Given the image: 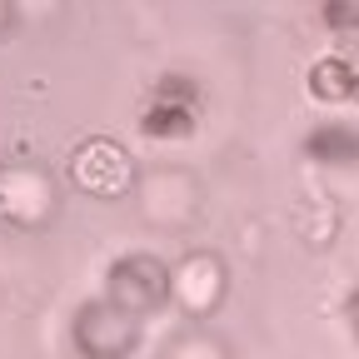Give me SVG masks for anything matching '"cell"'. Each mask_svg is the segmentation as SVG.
Wrapping results in <instances>:
<instances>
[{
  "instance_id": "7a4b0ae2",
  "label": "cell",
  "mask_w": 359,
  "mask_h": 359,
  "mask_svg": "<svg viewBox=\"0 0 359 359\" xmlns=\"http://www.w3.org/2000/svg\"><path fill=\"white\" fill-rule=\"evenodd\" d=\"M170 105H175V100H170ZM170 105H160V110L145 115V130H150V135H175V130H185V125H190L185 110H170Z\"/></svg>"
},
{
  "instance_id": "3957f363",
  "label": "cell",
  "mask_w": 359,
  "mask_h": 359,
  "mask_svg": "<svg viewBox=\"0 0 359 359\" xmlns=\"http://www.w3.org/2000/svg\"><path fill=\"white\" fill-rule=\"evenodd\" d=\"M349 309H354V325H359V294H354V304H349Z\"/></svg>"
},
{
  "instance_id": "6da1fadb",
  "label": "cell",
  "mask_w": 359,
  "mask_h": 359,
  "mask_svg": "<svg viewBox=\"0 0 359 359\" xmlns=\"http://www.w3.org/2000/svg\"><path fill=\"white\" fill-rule=\"evenodd\" d=\"M115 294L125 304H160L165 294V269L150 264V259H125L115 269Z\"/></svg>"
}]
</instances>
